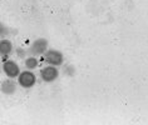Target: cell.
I'll list each match as a JSON object with an SVG mask.
<instances>
[{"mask_svg":"<svg viewBox=\"0 0 148 125\" xmlns=\"http://www.w3.org/2000/svg\"><path fill=\"white\" fill-rule=\"evenodd\" d=\"M36 75L34 71L30 70H23L16 78V84L21 86L23 89H30L36 84Z\"/></svg>","mask_w":148,"mask_h":125,"instance_id":"obj_1","label":"cell"},{"mask_svg":"<svg viewBox=\"0 0 148 125\" xmlns=\"http://www.w3.org/2000/svg\"><path fill=\"white\" fill-rule=\"evenodd\" d=\"M1 70L4 71V74L6 75L8 79H14V80L18 78V75L21 71L19 64L14 59H5L1 62Z\"/></svg>","mask_w":148,"mask_h":125,"instance_id":"obj_2","label":"cell"},{"mask_svg":"<svg viewBox=\"0 0 148 125\" xmlns=\"http://www.w3.org/2000/svg\"><path fill=\"white\" fill-rule=\"evenodd\" d=\"M43 56H44V61L48 65H51V67L58 68L63 65V62H64V54L60 50H57V49H48L44 53Z\"/></svg>","mask_w":148,"mask_h":125,"instance_id":"obj_3","label":"cell"},{"mask_svg":"<svg viewBox=\"0 0 148 125\" xmlns=\"http://www.w3.org/2000/svg\"><path fill=\"white\" fill-rule=\"evenodd\" d=\"M49 49V43H48L47 39L44 38H38L33 41L30 45H29L28 53L32 56H40V55H44V53Z\"/></svg>","mask_w":148,"mask_h":125,"instance_id":"obj_4","label":"cell"},{"mask_svg":"<svg viewBox=\"0 0 148 125\" xmlns=\"http://www.w3.org/2000/svg\"><path fill=\"white\" fill-rule=\"evenodd\" d=\"M39 75L44 83H53L59 78V69L57 67H51V65H45L40 69Z\"/></svg>","mask_w":148,"mask_h":125,"instance_id":"obj_5","label":"cell"},{"mask_svg":"<svg viewBox=\"0 0 148 125\" xmlns=\"http://www.w3.org/2000/svg\"><path fill=\"white\" fill-rule=\"evenodd\" d=\"M14 51V44L9 39H0V58H9Z\"/></svg>","mask_w":148,"mask_h":125,"instance_id":"obj_6","label":"cell"},{"mask_svg":"<svg viewBox=\"0 0 148 125\" xmlns=\"http://www.w3.org/2000/svg\"><path fill=\"white\" fill-rule=\"evenodd\" d=\"M18 89V84L14 79H5L0 84V90L5 95H13Z\"/></svg>","mask_w":148,"mask_h":125,"instance_id":"obj_7","label":"cell"},{"mask_svg":"<svg viewBox=\"0 0 148 125\" xmlns=\"http://www.w3.org/2000/svg\"><path fill=\"white\" fill-rule=\"evenodd\" d=\"M24 67H25V70H30V71H34L36 68L39 67V59L36 56H28L24 59Z\"/></svg>","mask_w":148,"mask_h":125,"instance_id":"obj_8","label":"cell"},{"mask_svg":"<svg viewBox=\"0 0 148 125\" xmlns=\"http://www.w3.org/2000/svg\"><path fill=\"white\" fill-rule=\"evenodd\" d=\"M6 34H8V28L0 21V38H4Z\"/></svg>","mask_w":148,"mask_h":125,"instance_id":"obj_9","label":"cell"},{"mask_svg":"<svg viewBox=\"0 0 148 125\" xmlns=\"http://www.w3.org/2000/svg\"><path fill=\"white\" fill-rule=\"evenodd\" d=\"M1 62H3V61H1V60H0V70H1Z\"/></svg>","mask_w":148,"mask_h":125,"instance_id":"obj_10","label":"cell"}]
</instances>
